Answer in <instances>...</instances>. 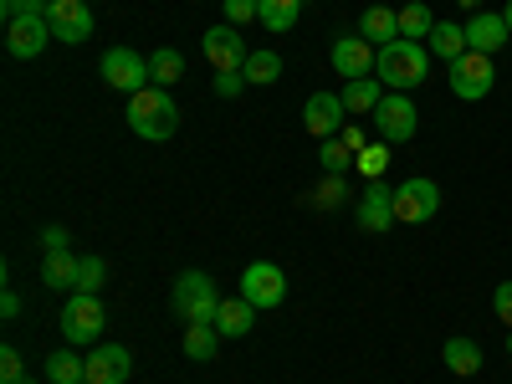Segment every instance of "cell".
I'll list each match as a JSON object with an SVG mask.
<instances>
[{
  "label": "cell",
  "instance_id": "1",
  "mask_svg": "<svg viewBox=\"0 0 512 384\" xmlns=\"http://www.w3.org/2000/svg\"><path fill=\"white\" fill-rule=\"evenodd\" d=\"M425 72H431V47H420V41H390V47H379L374 57V77L384 82L390 93H410L425 82Z\"/></svg>",
  "mask_w": 512,
  "mask_h": 384
},
{
  "label": "cell",
  "instance_id": "2",
  "mask_svg": "<svg viewBox=\"0 0 512 384\" xmlns=\"http://www.w3.org/2000/svg\"><path fill=\"white\" fill-rule=\"evenodd\" d=\"M128 128H134L139 139H149V144L175 139V134H180V103L169 98L164 88H154V82H149L144 93L128 98Z\"/></svg>",
  "mask_w": 512,
  "mask_h": 384
},
{
  "label": "cell",
  "instance_id": "3",
  "mask_svg": "<svg viewBox=\"0 0 512 384\" xmlns=\"http://www.w3.org/2000/svg\"><path fill=\"white\" fill-rule=\"evenodd\" d=\"M169 303H175V313H180L185 328H190V323H216V313H221L226 297L216 292V282H210L205 272H185V277L175 282V292H169Z\"/></svg>",
  "mask_w": 512,
  "mask_h": 384
},
{
  "label": "cell",
  "instance_id": "4",
  "mask_svg": "<svg viewBox=\"0 0 512 384\" xmlns=\"http://www.w3.org/2000/svg\"><path fill=\"white\" fill-rule=\"evenodd\" d=\"M103 323H108V313H103V303H98L93 292H72V297H67V308H62V333H67L72 349L98 344V338H103Z\"/></svg>",
  "mask_w": 512,
  "mask_h": 384
},
{
  "label": "cell",
  "instance_id": "5",
  "mask_svg": "<svg viewBox=\"0 0 512 384\" xmlns=\"http://www.w3.org/2000/svg\"><path fill=\"white\" fill-rule=\"evenodd\" d=\"M436 210H441V185L436 180H425V175L400 180V190H395V221L400 226H425V221H436Z\"/></svg>",
  "mask_w": 512,
  "mask_h": 384
},
{
  "label": "cell",
  "instance_id": "6",
  "mask_svg": "<svg viewBox=\"0 0 512 384\" xmlns=\"http://www.w3.org/2000/svg\"><path fill=\"white\" fill-rule=\"evenodd\" d=\"M103 82H108V88L113 93H128V98H134V93H144L149 88V57H139L134 47H113V52H103Z\"/></svg>",
  "mask_w": 512,
  "mask_h": 384
},
{
  "label": "cell",
  "instance_id": "7",
  "mask_svg": "<svg viewBox=\"0 0 512 384\" xmlns=\"http://www.w3.org/2000/svg\"><path fill=\"white\" fill-rule=\"evenodd\" d=\"M374 128H379V139H384V144H405V139H415L420 113H415L410 93H384L379 108H374Z\"/></svg>",
  "mask_w": 512,
  "mask_h": 384
},
{
  "label": "cell",
  "instance_id": "8",
  "mask_svg": "<svg viewBox=\"0 0 512 384\" xmlns=\"http://www.w3.org/2000/svg\"><path fill=\"white\" fill-rule=\"evenodd\" d=\"M492 82H497V67L487 52H466L461 62H451V93L466 103H482L492 93Z\"/></svg>",
  "mask_w": 512,
  "mask_h": 384
},
{
  "label": "cell",
  "instance_id": "9",
  "mask_svg": "<svg viewBox=\"0 0 512 384\" xmlns=\"http://www.w3.org/2000/svg\"><path fill=\"white\" fill-rule=\"evenodd\" d=\"M241 297H246L256 313L277 308L282 297H287V277H282V267H272V262H251V267L241 272Z\"/></svg>",
  "mask_w": 512,
  "mask_h": 384
},
{
  "label": "cell",
  "instance_id": "10",
  "mask_svg": "<svg viewBox=\"0 0 512 384\" xmlns=\"http://www.w3.org/2000/svg\"><path fill=\"white\" fill-rule=\"evenodd\" d=\"M200 52H205V62L216 67V72H241L246 67V41H241V26H210L205 36H200Z\"/></svg>",
  "mask_w": 512,
  "mask_h": 384
},
{
  "label": "cell",
  "instance_id": "11",
  "mask_svg": "<svg viewBox=\"0 0 512 384\" xmlns=\"http://www.w3.org/2000/svg\"><path fill=\"white\" fill-rule=\"evenodd\" d=\"M47 26H52L57 41H67V47H82V41L93 36L88 0H52V6H47Z\"/></svg>",
  "mask_w": 512,
  "mask_h": 384
},
{
  "label": "cell",
  "instance_id": "12",
  "mask_svg": "<svg viewBox=\"0 0 512 384\" xmlns=\"http://www.w3.org/2000/svg\"><path fill=\"white\" fill-rule=\"evenodd\" d=\"M359 226L369 236H384V231H395V185H384V180H369L364 195H359Z\"/></svg>",
  "mask_w": 512,
  "mask_h": 384
},
{
  "label": "cell",
  "instance_id": "13",
  "mask_svg": "<svg viewBox=\"0 0 512 384\" xmlns=\"http://www.w3.org/2000/svg\"><path fill=\"white\" fill-rule=\"evenodd\" d=\"M47 41H57L52 26H47V16H26V21H11V26H6V52H11L16 62L41 57V52H47Z\"/></svg>",
  "mask_w": 512,
  "mask_h": 384
},
{
  "label": "cell",
  "instance_id": "14",
  "mask_svg": "<svg viewBox=\"0 0 512 384\" xmlns=\"http://www.w3.org/2000/svg\"><path fill=\"white\" fill-rule=\"evenodd\" d=\"M328 57H333V72H338V77L354 82V77H374V57H379V47H369L364 36H338Z\"/></svg>",
  "mask_w": 512,
  "mask_h": 384
},
{
  "label": "cell",
  "instance_id": "15",
  "mask_svg": "<svg viewBox=\"0 0 512 384\" xmlns=\"http://www.w3.org/2000/svg\"><path fill=\"white\" fill-rule=\"evenodd\" d=\"M303 123H308L313 139H333L338 128L349 123V108H344V98H338V93H313L308 108H303Z\"/></svg>",
  "mask_w": 512,
  "mask_h": 384
},
{
  "label": "cell",
  "instance_id": "16",
  "mask_svg": "<svg viewBox=\"0 0 512 384\" xmlns=\"http://www.w3.org/2000/svg\"><path fill=\"white\" fill-rule=\"evenodd\" d=\"M512 41V31H507V21H502V11H477L472 21H466V47L472 52H502Z\"/></svg>",
  "mask_w": 512,
  "mask_h": 384
},
{
  "label": "cell",
  "instance_id": "17",
  "mask_svg": "<svg viewBox=\"0 0 512 384\" xmlns=\"http://www.w3.org/2000/svg\"><path fill=\"white\" fill-rule=\"evenodd\" d=\"M128 369H134V354L123 344H103L88 354V384H123Z\"/></svg>",
  "mask_w": 512,
  "mask_h": 384
},
{
  "label": "cell",
  "instance_id": "18",
  "mask_svg": "<svg viewBox=\"0 0 512 384\" xmlns=\"http://www.w3.org/2000/svg\"><path fill=\"white\" fill-rule=\"evenodd\" d=\"M359 36L369 41V47H390V41H400V11L369 6V11L359 16Z\"/></svg>",
  "mask_w": 512,
  "mask_h": 384
},
{
  "label": "cell",
  "instance_id": "19",
  "mask_svg": "<svg viewBox=\"0 0 512 384\" xmlns=\"http://www.w3.org/2000/svg\"><path fill=\"white\" fill-rule=\"evenodd\" d=\"M251 323H256V308L246 303V297H226L221 313H216V333H221V338H246Z\"/></svg>",
  "mask_w": 512,
  "mask_h": 384
},
{
  "label": "cell",
  "instance_id": "20",
  "mask_svg": "<svg viewBox=\"0 0 512 384\" xmlns=\"http://www.w3.org/2000/svg\"><path fill=\"white\" fill-rule=\"evenodd\" d=\"M441 359H446V369H451L456 379H472V374H482V349L472 344V338H446Z\"/></svg>",
  "mask_w": 512,
  "mask_h": 384
},
{
  "label": "cell",
  "instance_id": "21",
  "mask_svg": "<svg viewBox=\"0 0 512 384\" xmlns=\"http://www.w3.org/2000/svg\"><path fill=\"white\" fill-rule=\"evenodd\" d=\"M466 52H472V47H466V26L436 21V31H431V57H441V62L451 67V62H461Z\"/></svg>",
  "mask_w": 512,
  "mask_h": 384
},
{
  "label": "cell",
  "instance_id": "22",
  "mask_svg": "<svg viewBox=\"0 0 512 384\" xmlns=\"http://www.w3.org/2000/svg\"><path fill=\"white\" fill-rule=\"evenodd\" d=\"M297 16H303V0H256V21H262L267 31H292Z\"/></svg>",
  "mask_w": 512,
  "mask_h": 384
},
{
  "label": "cell",
  "instance_id": "23",
  "mask_svg": "<svg viewBox=\"0 0 512 384\" xmlns=\"http://www.w3.org/2000/svg\"><path fill=\"white\" fill-rule=\"evenodd\" d=\"M344 108L349 113H374L379 108V98H384V82L379 77H354V82H344Z\"/></svg>",
  "mask_w": 512,
  "mask_h": 384
},
{
  "label": "cell",
  "instance_id": "24",
  "mask_svg": "<svg viewBox=\"0 0 512 384\" xmlns=\"http://www.w3.org/2000/svg\"><path fill=\"white\" fill-rule=\"evenodd\" d=\"M436 31V11L425 6V0H410V6H400V36L405 41H431Z\"/></svg>",
  "mask_w": 512,
  "mask_h": 384
},
{
  "label": "cell",
  "instance_id": "25",
  "mask_svg": "<svg viewBox=\"0 0 512 384\" xmlns=\"http://www.w3.org/2000/svg\"><path fill=\"white\" fill-rule=\"evenodd\" d=\"M216 349H221V333H216V323H190V328H185V359L210 364V359H216Z\"/></svg>",
  "mask_w": 512,
  "mask_h": 384
},
{
  "label": "cell",
  "instance_id": "26",
  "mask_svg": "<svg viewBox=\"0 0 512 384\" xmlns=\"http://www.w3.org/2000/svg\"><path fill=\"white\" fill-rule=\"evenodd\" d=\"M41 282L47 287H77V256L72 251H47V262H41Z\"/></svg>",
  "mask_w": 512,
  "mask_h": 384
},
{
  "label": "cell",
  "instance_id": "27",
  "mask_svg": "<svg viewBox=\"0 0 512 384\" xmlns=\"http://www.w3.org/2000/svg\"><path fill=\"white\" fill-rule=\"evenodd\" d=\"M47 379L52 384H88V359H77L72 349H62V354L47 359Z\"/></svg>",
  "mask_w": 512,
  "mask_h": 384
},
{
  "label": "cell",
  "instance_id": "28",
  "mask_svg": "<svg viewBox=\"0 0 512 384\" xmlns=\"http://www.w3.org/2000/svg\"><path fill=\"white\" fill-rule=\"evenodd\" d=\"M149 77H154V88H169V82H180L185 77V57L175 47H159L149 57Z\"/></svg>",
  "mask_w": 512,
  "mask_h": 384
},
{
  "label": "cell",
  "instance_id": "29",
  "mask_svg": "<svg viewBox=\"0 0 512 384\" xmlns=\"http://www.w3.org/2000/svg\"><path fill=\"white\" fill-rule=\"evenodd\" d=\"M241 77H246V82H256V88H267V82H277V77H282V57H277V52H251V57H246V67H241Z\"/></svg>",
  "mask_w": 512,
  "mask_h": 384
},
{
  "label": "cell",
  "instance_id": "30",
  "mask_svg": "<svg viewBox=\"0 0 512 384\" xmlns=\"http://www.w3.org/2000/svg\"><path fill=\"white\" fill-rule=\"evenodd\" d=\"M318 159H323V175H349V164H354V154H349V144L344 139H323L318 144Z\"/></svg>",
  "mask_w": 512,
  "mask_h": 384
},
{
  "label": "cell",
  "instance_id": "31",
  "mask_svg": "<svg viewBox=\"0 0 512 384\" xmlns=\"http://www.w3.org/2000/svg\"><path fill=\"white\" fill-rule=\"evenodd\" d=\"M103 282H108V262H103V256H82V262H77V287H72V292H93V297H98Z\"/></svg>",
  "mask_w": 512,
  "mask_h": 384
},
{
  "label": "cell",
  "instance_id": "32",
  "mask_svg": "<svg viewBox=\"0 0 512 384\" xmlns=\"http://www.w3.org/2000/svg\"><path fill=\"white\" fill-rule=\"evenodd\" d=\"M349 195H354V190H349V175H328V180H323L308 200H313V205H323V210H338Z\"/></svg>",
  "mask_w": 512,
  "mask_h": 384
},
{
  "label": "cell",
  "instance_id": "33",
  "mask_svg": "<svg viewBox=\"0 0 512 384\" xmlns=\"http://www.w3.org/2000/svg\"><path fill=\"white\" fill-rule=\"evenodd\" d=\"M390 149H395V144H384V139L369 144V149L354 159V164H359V175H364V180H384V169H390Z\"/></svg>",
  "mask_w": 512,
  "mask_h": 384
},
{
  "label": "cell",
  "instance_id": "34",
  "mask_svg": "<svg viewBox=\"0 0 512 384\" xmlns=\"http://www.w3.org/2000/svg\"><path fill=\"white\" fill-rule=\"evenodd\" d=\"M0 384H36L31 369H26V359L16 349H0Z\"/></svg>",
  "mask_w": 512,
  "mask_h": 384
},
{
  "label": "cell",
  "instance_id": "35",
  "mask_svg": "<svg viewBox=\"0 0 512 384\" xmlns=\"http://www.w3.org/2000/svg\"><path fill=\"white\" fill-rule=\"evenodd\" d=\"M47 6L52 0H0V16L11 26V21H26V16H47Z\"/></svg>",
  "mask_w": 512,
  "mask_h": 384
},
{
  "label": "cell",
  "instance_id": "36",
  "mask_svg": "<svg viewBox=\"0 0 512 384\" xmlns=\"http://www.w3.org/2000/svg\"><path fill=\"white\" fill-rule=\"evenodd\" d=\"M256 21V0H226V26H246Z\"/></svg>",
  "mask_w": 512,
  "mask_h": 384
},
{
  "label": "cell",
  "instance_id": "37",
  "mask_svg": "<svg viewBox=\"0 0 512 384\" xmlns=\"http://www.w3.org/2000/svg\"><path fill=\"white\" fill-rule=\"evenodd\" d=\"M492 313L512 328V282H497V292H492Z\"/></svg>",
  "mask_w": 512,
  "mask_h": 384
},
{
  "label": "cell",
  "instance_id": "38",
  "mask_svg": "<svg viewBox=\"0 0 512 384\" xmlns=\"http://www.w3.org/2000/svg\"><path fill=\"white\" fill-rule=\"evenodd\" d=\"M338 139L349 144V154H354V159L369 149V139H364V128H359V123H344V128H338Z\"/></svg>",
  "mask_w": 512,
  "mask_h": 384
},
{
  "label": "cell",
  "instance_id": "39",
  "mask_svg": "<svg viewBox=\"0 0 512 384\" xmlns=\"http://www.w3.org/2000/svg\"><path fill=\"white\" fill-rule=\"evenodd\" d=\"M241 88H246L241 72H216V93H221V98H236Z\"/></svg>",
  "mask_w": 512,
  "mask_h": 384
},
{
  "label": "cell",
  "instance_id": "40",
  "mask_svg": "<svg viewBox=\"0 0 512 384\" xmlns=\"http://www.w3.org/2000/svg\"><path fill=\"white\" fill-rule=\"evenodd\" d=\"M41 246H47V251H67V226H47V231H41Z\"/></svg>",
  "mask_w": 512,
  "mask_h": 384
},
{
  "label": "cell",
  "instance_id": "41",
  "mask_svg": "<svg viewBox=\"0 0 512 384\" xmlns=\"http://www.w3.org/2000/svg\"><path fill=\"white\" fill-rule=\"evenodd\" d=\"M0 313H6V318H21V297H16V287L0 292Z\"/></svg>",
  "mask_w": 512,
  "mask_h": 384
},
{
  "label": "cell",
  "instance_id": "42",
  "mask_svg": "<svg viewBox=\"0 0 512 384\" xmlns=\"http://www.w3.org/2000/svg\"><path fill=\"white\" fill-rule=\"evenodd\" d=\"M461 6H466V11H472V16H477V11H482V0H461Z\"/></svg>",
  "mask_w": 512,
  "mask_h": 384
},
{
  "label": "cell",
  "instance_id": "43",
  "mask_svg": "<svg viewBox=\"0 0 512 384\" xmlns=\"http://www.w3.org/2000/svg\"><path fill=\"white\" fill-rule=\"evenodd\" d=\"M502 21H507V31H512V0H507V6H502Z\"/></svg>",
  "mask_w": 512,
  "mask_h": 384
},
{
  "label": "cell",
  "instance_id": "44",
  "mask_svg": "<svg viewBox=\"0 0 512 384\" xmlns=\"http://www.w3.org/2000/svg\"><path fill=\"white\" fill-rule=\"evenodd\" d=\"M507 354H512V328H507Z\"/></svg>",
  "mask_w": 512,
  "mask_h": 384
}]
</instances>
